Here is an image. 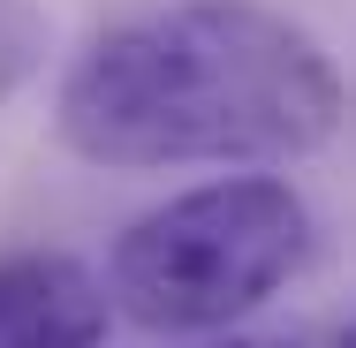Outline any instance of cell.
<instances>
[{"instance_id":"6da1fadb","label":"cell","mask_w":356,"mask_h":348,"mask_svg":"<svg viewBox=\"0 0 356 348\" xmlns=\"http://www.w3.org/2000/svg\"><path fill=\"white\" fill-rule=\"evenodd\" d=\"M326 46L266 0H167L106 23L61 76L54 129L91 167H288L341 129Z\"/></svg>"},{"instance_id":"7a4b0ae2","label":"cell","mask_w":356,"mask_h":348,"mask_svg":"<svg viewBox=\"0 0 356 348\" xmlns=\"http://www.w3.org/2000/svg\"><path fill=\"white\" fill-rule=\"evenodd\" d=\"M311 265V205L281 174H220L122 227L106 295L144 333H227Z\"/></svg>"},{"instance_id":"3957f363","label":"cell","mask_w":356,"mask_h":348,"mask_svg":"<svg viewBox=\"0 0 356 348\" xmlns=\"http://www.w3.org/2000/svg\"><path fill=\"white\" fill-rule=\"evenodd\" d=\"M114 318L106 280L69 250L0 258V348H99Z\"/></svg>"},{"instance_id":"277c9868","label":"cell","mask_w":356,"mask_h":348,"mask_svg":"<svg viewBox=\"0 0 356 348\" xmlns=\"http://www.w3.org/2000/svg\"><path fill=\"white\" fill-rule=\"evenodd\" d=\"M31 31H38V23H31V0H0V46H8V53H23V46H31Z\"/></svg>"},{"instance_id":"5b68a950","label":"cell","mask_w":356,"mask_h":348,"mask_svg":"<svg viewBox=\"0 0 356 348\" xmlns=\"http://www.w3.org/2000/svg\"><path fill=\"white\" fill-rule=\"evenodd\" d=\"M182 348H303L296 333H205V341H182Z\"/></svg>"},{"instance_id":"8992f818","label":"cell","mask_w":356,"mask_h":348,"mask_svg":"<svg viewBox=\"0 0 356 348\" xmlns=\"http://www.w3.org/2000/svg\"><path fill=\"white\" fill-rule=\"evenodd\" d=\"M334 348H356V318H349V326H341V341H334Z\"/></svg>"}]
</instances>
